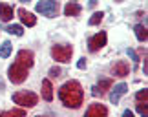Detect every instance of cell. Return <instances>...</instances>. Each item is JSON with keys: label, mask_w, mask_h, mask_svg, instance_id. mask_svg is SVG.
<instances>
[{"label": "cell", "mask_w": 148, "mask_h": 117, "mask_svg": "<svg viewBox=\"0 0 148 117\" xmlns=\"http://www.w3.org/2000/svg\"><path fill=\"white\" fill-rule=\"evenodd\" d=\"M24 110H11V112H4L0 114V117H24Z\"/></svg>", "instance_id": "cell-19"}, {"label": "cell", "mask_w": 148, "mask_h": 117, "mask_svg": "<svg viewBox=\"0 0 148 117\" xmlns=\"http://www.w3.org/2000/svg\"><path fill=\"white\" fill-rule=\"evenodd\" d=\"M128 55L132 57V60H139V59H137V53H135L134 49H128Z\"/></svg>", "instance_id": "cell-25"}, {"label": "cell", "mask_w": 148, "mask_h": 117, "mask_svg": "<svg viewBox=\"0 0 148 117\" xmlns=\"http://www.w3.org/2000/svg\"><path fill=\"white\" fill-rule=\"evenodd\" d=\"M135 97H137V101L139 103H146V99H148V90H141V92H137V95H135Z\"/></svg>", "instance_id": "cell-22"}, {"label": "cell", "mask_w": 148, "mask_h": 117, "mask_svg": "<svg viewBox=\"0 0 148 117\" xmlns=\"http://www.w3.org/2000/svg\"><path fill=\"white\" fill-rule=\"evenodd\" d=\"M13 101L15 104H20L22 108H33L38 99L33 92H16L13 93Z\"/></svg>", "instance_id": "cell-2"}, {"label": "cell", "mask_w": 148, "mask_h": 117, "mask_svg": "<svg viewBox=\"0 0 148 117\" xmlns=\"http://www.w3.org/2000/svg\"><path fill=\"white\" fill-rule=\"evenodd\" d=\"M9 55H11V44L4 42L2 46H0V59H8Z\"/></svg>", "instance_id": "cell-16"}, {"label": "cell", "mask_w": 148, "mask_h": 117, "mask_svg": "<svg viewBox=\"0 0 148 117\" xmlns=\"http://www.w3.org/2000/svg\"><path fill=\"white\" fill-rule=\"evenodd\" d=\"M35 9L38 13H42L44 16L53 18V16H57V13H59V2H55V0H40V2H37Z\"/></svg>", "instance_id": "cell-4"}, {"label": "cell", "mask_w": 148, "mask_h": 117, "mask_svg": "<svg viewBox=\"0 0 148 117\" xmlns=\"http://www.w3.org/2000/svg\"><path fill=\"white\" fill-rule=\"evenodd\" d=\"M137 112L141 114V117H148V108H146V103H139V104H137Z\"/></svg>", "instance_id": "cell-21"}, {"label": "cell", "mask_w": 148, "mask_h": 117, "mask_svg": "<svg viewBox=\"0 0 148 117\" xmlns=\"http://www.w3.org/2000/svg\"><path fill=\"white\" fill-rule=\"evenodd\" d=\"M106 33L104 31H99L97 35H93L92 38L88 40V48H90V51H99L101 48H104L106 46Z\"/></svg>", "instance_id": "cell-6"}, {"label": "cell", "mask_w": 148, "mask_h": 117, "mask_svg": "<svg viewBox=\"0 0 148 117\" xmlns=\"http://www.w3.org/2000/svg\"><path fill=\"white\" fill-rule=\"evenodd\" d=\"M8 73H9V81L13 84H20V82H24L27 79V68L18 62H13V66L9 68Z\"/></svg>", "instance_id": "cell-5"}, {"label": "cell", "mask_w": 148, "mask_h": 117, "mask_svg": "<svg viewBox=\"0 0 148 117\" xmlns=\"http://www.w3.org/2000/svg\"><path fill=\"white\" fill-rule=\"evenodd\" d=\"M49 75H51V77H60V68H57V66H53V68L49 70Z\"/></svg>", "instance_id": "cell-23"}, {"label": "cell", "mask_w": 148, "mask_h": 117, "mask_svg": "<svg viewBox=\"0 0 148 117\" xmlns=\"http://www.w3.org/2000/svg\"><path fill=\"white\" fill-rule=\"evenodd\" d=\"M0 18H2L4 22H8L13 18V8L8 4H0Z\"/></svg>", "instance_id": "cell-14"}, {"label": "cell", "mask_w": 148, "mask_h": 117, "mask_svg": "<svg viewBox=\"0 0 148 117\" xmlns=\"http://www.w3.org/2000/svg\"><path fill=\"white\" fill-rule=\"evenodd\" d=\"M59 97L64 106L68 108H79L82 104V99H84V92H82V86L79 84L77 81H68L60 86L59 90Z\"/></svg>", "instance_id": "cell-1"}, {"label": "cell", "mask_w": 148, "mask_h": 117, "mask_svg": "<svg viewBox=\"0 0 148 117\" xmlns=\"http://www.w3.org/2000/svg\"><path fill=\"white\" fill-rule=\"evenodd\" d=\"M20 2H29V0H20Z\"/></svg>", "instance_id": "cell-28"}, {"label": "cell", "mask_w": 148, "mask_h": 117, "mask_svg": "<svg viewBox=\"0 0 148 117\" xmlns=\"http://www.w3.org/2000/svg\"><path fill=\"white\" fill-rule=\"evenodd\" d=\"M42 97L46 101H53V88H51V82L48 79L42 81Z\"/></svg>", "instance_id": "cell-13"}, {"label": "cell", "mask_w": 148, "mask_h": 117, "mask_svg": "<svg viewBox=\"0 0 148 117\" xmlns=\"http://www.w3.org/2000/svg\"><path fill=\"white\" fill-rule=\"evenodd\" d=\"M84 117H108V110H106L104 104H92L86 110Z\"/></svg>", "instance_id": "cell-8"}, {"label": "cell", "mask_w": 148, "mask_h": 117, "mask_svg": "<svg viewBox=\"0 0 148 117\" xmlns=\"http://www.w3.org/2000/svg\"><path fill=\"white\" fill-rule=\"evenodd\" d=\"M135 37H137V40H141V42H145L146 40V27L145 26H141V24H137L135 26Z\"/></svg>", "instance_id": "cell-15"}, {"label": "cell", "mask_w": 148, "mask_h": 117, "mask_svg": "<svg viewBox=\"0 0 148 117\" xmlns=\"http://www.w3.org/2000/svg\"><path fill=\"white\" fill-rule=\"evenodd\" d=\"M18 16H20V20H22V24L27 26V27H33L37 24V18H35V15L29 13V11H26L24 8H20L18 9Z\"/></svg>", "instance_id": "cell-9"}, {"label": "cell", "mask_w": 148, "mask_h": 117, "mask_svg": "<svg viewBox=\"0 0 148 117\" xmlns=\"http://www.w3.org/2000/svg\"><path fill=\"white\" fill-rule=\"evenodd\" d=\"M95 4H97V0H90V8H93Z\"/></svg>", "instance_id": "cell-27"}, {"label": "cell", "mask_w": 148, "mask_h": 117, "mask_svg": "<svg viewBox=\"0 0 148 117\" xmlns=\"http://www.w3.org/2000/svg\"><path fill=\"white\" fill-rule=\"evenodd\" d=\"M102 16H104V13H102V11H97V13L92 15V18L88 20V24H90V26H97V24H101Z\"/></svg>", "instance_id": "cell-17"}, {"label": "cell", "mask_w": 148, "mask_h": 117, "mask_svg": "<svg viewBox=\"0 0 148 117\" xmlns=\"http://www.w3.org/2000/svg\"><path fill=\"white\" fill-rule=\"evenodd\" d=\"M77 68H79V70H86V59H84V57L77 62Z\"/></svg>", "instance_id": "cell-24"}, {"label": "cell", "mask_w": 148, "mask_h": 117, "mask_svg": "<svg viewBox=\"0 0 148 117\" xmlns=\"http://www.w3.org/2000/svg\"><path fill=\"white\" fill-rule=\"evenodd\" d=\"M73 55V48L68 46V44H62V46H53L51 48V57H53L57 62H70Z\"/></svg>", "instance_id": "cell-3"}, {"label": "cell", "mask_w": 148, "mask_h": 117, "mask_svg": "<svg viewBox=\"0 0 148 117\" xmlns=\"http://www.w3.org/2000/svg\"><path fill=\"white\" fill-rule=\"evenodd\" d=\"M5 31H8V33H11V35H16V37H20L22 33H24V31H22V26H18V24L8 26V27H5Z\"/></svg>", "instance_id": "cell-18"}, {"label": "cell", "mask_w": 148, "mask_h": 117, "mask_svg": "<svg viewBox=\"0 0 148 117\" xmlns=\"http://www.w3.org/2000/svg\"><path fill=\"white\" fill-rule=\"evenodd\" d=\"M123 117H134V112H130V110H124Z\"/></svg>", "instance_id": "cell-26"}, {"label": "cell", "mask_w": 148, "mask_h": 117, "mask_svg": "<svg viewBox=\"0 0 148 117\" xmlns=\"http://www.w3.org/2000/svg\"><path fill=\"white\" fill-rule=\"evenodd\" d=\"M130 71V66L126 60H119V62L113 64V73H115L117 77H126Z\"/></svg>", "instance_id": "cell-11"}, {"label": "cell", "mask_w": 148, "mask_h": 117, "mask_svg": "<svg viewBox=\"0 0 148 117\" xmlns=\"http://www.w3.org/2000/svg\"><path fill=\"white\" fill-rule=\"evenodd\" d=\"M33 60H35V55H33V51H29V49H20V51L16 53V60H15V62L26 66V68L29 70L31 66H33Z\"/></svg>", "instance_id": "cell-7"}, {"label": "cell", "mask_w": 148, "mask_h": 117, "mask_svg": "<svg viewBox=\"0 0 148 117\" xmlns=\"http://www.w3.org/2000/svg\"><path fill=\"white\" fill-rule=\"evenodd\" d=\"M126 90H128V86L124 84V82L117 84V86L112 90V93H110V101H112L113 104H117V103H119V99H121V95H124V93H126Z\"/></svg>", "instance_id": "cell-10"}, {"label": "cell", "mask_w": 148, "mask_h": 117, "mask_svg": "<svg viewBox=\"0 0 148 117\" xmlns=\"http://www.w3.org/2000/svg\"><path fill=\"white\" fill-rule=\"evenodd\" d=\"M110 86H112V79H102V81H99V88H101V93L104 92V90H108Z\"/></svg>", "instance_id": "cell-20"}, {"label": "cell", "mask_w": 148, "mask_h": 117, "mask_svg": "<svg viewBox=\"0 0 148 117\" xmlns=\"http://www.w3.org/2000/svg\"><path fill=\"white\" fill-rule=\"evenodd\" d=\"M79 13H81V5L77 2H68L66 4V8H64V15L66 16H77Z\"/></svg>", "instance_id": "cell-12"}]
</instances>
